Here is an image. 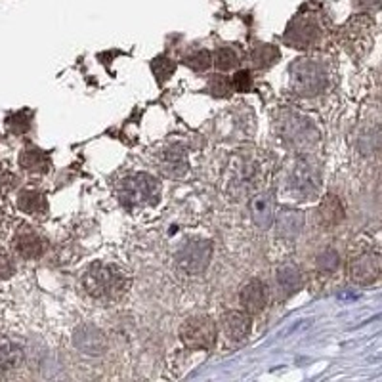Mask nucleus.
I'll return each mask as SVG.
<instances>
[{
	"instance_id": "nucleus-1",
	"label": "nucleus",
	"mask_w": 382,
	"mask_h": 382,
	"mask_svg": "<svg viewBox=\"0 0 382 382\" xmlns=\"http://www.w3.org/2000/svg\"><path fill=\"white\" fill-rule=\"evenodd\" d=\"M83 287L97 300H115L126 289V277L115 265L92 264L83 275Z\"/></svg>"
},
{
	"instance_id": "nucleus-2",
	"label": "nucleus",
	"mask_w": 382,
	"mask_h": 382,
	"mask_svg": "<svg viewBox=\"0 0 382 382\" xmlns=\"http://www.w3.org/2000/svg\"><path fill=\"white\" fill-rule=\"evenodd\" d=\"M161 188L153 176L134 174L124 178L119 186V199L126 207H142L153 205L159 199Z\"/></svg>"
},
{
	"instance_id": "nucleus-3",
	"label": "nucleus",
	"mask_w": 382,
	"mask_h": 382,
	"mask_svg": "<svg viewBox=\"0 0 382 382\" xmlns=\"http://www.w3.org/2000/svg\"><path fill=\"white\" fill-rule=\"evenodd\" d=\"M291 86L300 96H316L323 92L327 86V73L323 65L314 59H302L294 64L291 71Z\"/></svg>"
},
{
	"instance_id": "nucleus-4",
	"label": "nucleus",
	"mask_w": 382,
	"mask_h": 382,
	"mask_svg": "<svg viewBox=\"0 0 382 382\" xmlns=\"http://www.w3.org/2000/svg\"><path fill=\"white\" fill-rule=\"evenodd\" d=\"M319 186H321V176L314 162L306 161V159L294 162V167L289 172V180H287V188L294 197L308 201L314 195H318Z\"/></svg>"
},
{
	"instance_id": "nucleus-5",
	"label": "nucleus",
	"mask_w": 382,
	"mask_h": 382,
	"mask_svg": "<svg viewBox=\"0 0 382 382\" xmlns=\"http://www.w3.org/2000/svg\"><path fill=\"white\" fill-rule=\"evenodd\" d=\"M258 178V169L253 159L234 157L227 167V191L234 197H243L251 193Z\"/></svg>"
},
{
	"instance_id": "nucleus-6",
	"label": "nucleus",
	"mask_w": 382,
	"mask_h": 382,
	"mask_svg": "<svg viewBox=\"0 0 382 382\" xmlns=\"http://www.w3.org/2000/svg\"><path fill=\"white\" fill-rule=\"evenodd\" d=\"M213 256V246L205 239H191L180 246L176 253V264L181 272L189 275H197L207 270L208 262Z\"/></svg>"
},
{
	"instance_id": "nucleus-7",
	"label": "nucleus",
	"mask_w": 382,
	"mask_h": 382,
	"mask_svg": "<svg viewBox=\"0 0 382 382\" xmlns=\"http://www.w3.org/2000/svg\"><path fill=\"white\" fill-rule=\"evenodd\" d=\"M180 337L191 350H210L216 342V325L210 318H191L181 325Z\"/></svg>"
},
{
	"instance_id": "nucleus-8",
	"label": "nucleus",
	"mask_w": 382,
	"mask_h": 382,
	"mask_svg": "<svg viewBox=\"0 0 382 382\" xmlns=\"http://www.w3.org/2000/svg\"><path fill=\"white\" fill-rule=\"evenodd\" d=\"M382 275V256L375 253L362 254L350 264V277L359 283V285H367L373 283Z\"/></svg>"
},
{
	"instance_id": "nucleus-9",
	"label": "nucleus",
	"mask_w": 382,
	"mask_h": 382,
	"mask_svg": "<svg viewBox=\"0 0 382 382\" xmlns=\"http://www.w3.org/2000/svg\"><path fill=\"white\" fill-rule=\"evenodd\" d=\"M285 140L297 148H306L318 140V130L314 129L310 121L302 117H291L285 123Z\"/></svg>"
},
{
	"instance_id": "nucleus-10",
	"label": "nucleus",
	"mask_w": 382,
	"mask_h": 382,
	"mask_svg": "<svg viewBox=\"0 0 382 382\" xmlns=\"http://www.w3.org/2000/svg\"><path fill=\"white\" fill-rule=\"evenodd\" d=\"M222 329L232 342H243L251 333V318L245 311H227L222 318Z\"/></svg>"
},
{
	"instance_id": "nucleus-11",
	"label": "nucleus",
	"mask_w": 382,
	"mask_h": 382,
	"mask_svg": "<svg viewBox=\"0 0 382 382\" xmlns=\"http://www.w3.org/2000/svg\"><path fill=\"white\" fill-rule=\"evenodd\" d=\"M73 342H75V346H77L83 354H90V356L102 354V350L105 348L104 335L97 329H94V327H90V325L78 327V329L75 330Z\"/></svg>"
},
{
	"instance_id": "nucleus-12",
	"label": "nucleus",
	"mask_w": 382,
	"mask_h": 382,
	"mask_svg": "<svg viewBox=\"0 0 382 382\" xmlns=\"http://www.w3.org/2000/svg\"><path fill=\"white\" fill-rule=\"evenodd\" d=\"M23 363V348L8 337H0V375L16 371Z\"/></svg>"
},
{
	"instance_id": "nucleus-13",
	"label": "nucleus",
	"mask_w": 382,
	"mask_h": 382,
	"mask_svg": "<svg viewBox=\"0 0 382 382\" xmlns=\"http://www.w3.org/2000/svg\"><path fill=\"white\" fill-rule=\"evenodd\" d=\"M251 216L262 229H268L273 220V199L270 193H258L251 199Z\"/></svg>"
},
{
	"instance_id": "nucleus-14",
	"label": "nucleus",
	"mask_w": 382,
	"mask_h": 382,
	"mask_svg": "<svg viewBox=\"0 0 382 382\" xmlns=\"http://www.w3.org/2000/svg\"><path fill=\"white\" fill-rule=\"evenodd\" d=\"M265 300H268L265 287L260 281H251L241 291V304H243L246 314H258V311L264 310Z\"/></svg>"
},
{
	"instance_id": "nucleus-15",
	"label": "nucleus",
	"mask_w": 382,
	"mask_h": 382,
	"mask_svg": "<svg viewBox=\"0 0 382 382\" xmlns=\"http://www.w3.org/2000/svg\"><path fill=\"white\" fill-rule=\"evenodd\" d=\"M16 249L23 258H37L44 251V243H42L39 234H35L32 229L25 227L16 237Z\"/></svg>"
},
{
	"instance_id": "nucleus-16",
	"label": "nucleus",
	"mask_w": 382,
	"mask_h": 382,
	"mask_svg": "<svg viewBox=\"0 0 382 382\" xmlns=\"http://www.w3.org/2000/svg\"><path fill=\"white\" fill-rule=\"evenodd\" d=\"M319 39V27L314 21H298L289 32V40L298 48H308Z\"/></svg>"
},
{
	"instance_id": "nucleus-17",
	"label": "nucleus",
	"mask_w": 382,
	"mask_h": 382,
	"mask_svg": "<svg viewBox=\"0 0 382 382\" xmlns=\"http://www.w3.org/2000/svg\"><path fill=\"white\" fill-rule=\"evenodd\" d=\"M302 224H304L302 214L297 213V210H283L275 218L279 235H283V237H297L302 232Z\"/></svg>"
},
{
	"instance_id": "nucleus-18",
	"label": "nucleus",
	"mask_w": 382,
	"mask_h": 382,
	"mask_svg": "<svg viewBox=\"0 0 382 382\" xmlns=\"http://www.w3.org/2000/svg\"><path fill=\"white\" fill-rule=\"evenodd\" d=\"M344 208L342 203L335 195L325 197V201L319 205V220L323 222L325 226H337L338 222H342Z\"/></svg>"
},
{
	"instance_id": "nucleus-19",
	"label": "nucleus",
	"mask_w": 382,
	"mask_h": 382,
	"mask_svg": "<svg viewBox=\"0 0 382 382\" xmlns=\"http://www.w3.org/2000/svg\"><path fill=\"white\" fill-rule=\"evenodd\" d=\"M162 167L165 170L172 176H181L186 170H188V159H186V153L184 149L174 148L165 153L162 157Z\"/></svg>"
},
{
	"instance_id": "nucleus-20",
	"label": "nucleus",
	"mask_w": 382,
	"mask_h": 382,
	"mask_svg": "<svg viewBox=\"0 0 382 382\" xmlns=\"http://www.w3.org/2000/svg\"><path fill=\"white\" fill-rule=\"evenodd\" d=\"M277 283L279 287L283 289V292L287 294H294V292L302 287V275L298 272L297 268H292V265H283V268H279L277 272Z\"/></svg>"
},
{
	"instance_id": "nucleus-21",
	"label": "nucleus",
	"mask_w": 382,
	"mask_h": 382,
	"mask_svg": "<svg viewBox=\"0 0 382 382\" xmlns=\"http://www.w3.org/2000/svg\"><path fill=\"white\" fill-rule=\"evenodd\" d=\"M21 210H25L29 214H40V210L46 208L44 197L37 191H25L20 195V201H18Z\"/></svg>"
},
{
	"instance_id": "nucleus-22",
	"label": "nucleus",
	"mask_w": 382,
	"mask_h": 382,
	"mask_svg": "<svg viewBox=\"0 0 382 382\" xmlns=\"http://www.w3.org/2000/svg\"><path fill=\"white\" fill-rule=\"evenodd\" d=\"M279 58V52L273 48V46L260 44L253 50V61L256 67L264 69V67H270V65L275 64V59Z\"/></svg>"
},
{
	"instance_id": "nucleus-23",
	"label": "nucleus",
	"mask_w": 382,
	"mask_h": 382,
	"mask_svg": "<svg viewBox=\"0 0 382 382\" xmlns=\"http://www.w3.org/2000/svg\"><path fill=\"white\" fill-rule=\"evenodd\" d=\"M20 162L27 170H44V167L48 165V159H46V155H42V151H39V149H25L21 153Z\"/></svg>"
},
{
	"instance_id": "nucleus-24",
	"label": "nucleus",
	"mask_w": 382,
	"mask_h": 382,
	"mask_svg": "<svg viewBox=\"0 0 382 382\" xmlns=\"http://www.w3.org/2000/svg\"><path fill=\"white\" fill-rule=\"evenodd\" d=\"M214 61H216V65H218L220 69L227 71V69H232V67L237 65V61H239V54L235 52L234 48H227L226 46V48H220V50L216 52Z\"/></svg>"
},
{
	"instance_id": "nucleus-25",
	"label": "nucleus",
	"mask_w": 382,
	"mask_h": 382,
	"mask_svg": "<svg viewBox=\"0 0 382 382\" xmlns=\"http://www.w3.org/2000/svg\"><path fill=\"white\" fill-rule=\"evenodd\" d=\"M340 264V256H338L337 251H323V253L318 256V268L321 272H335Z\"/></svg>"
},
{
	"instance_id": "nucleus-26",
	"label": "nucleus",
	"mask_w": 382,
	"mask_h": 382,
	"mask_svg": "<svg viewBox=\"0 0 382 382\" xmlns=\"http://www.w3.org/2000/svg\"><path fill=\"white\" fill-rule=\"evenodd\" d=\"M151 69L155 73V77L162 83V80H167L174 73V64L167 58H157L153 65H151Z\"/></svg>"
},
{
	"instance_id": "nucleus-27",
	"label": "nucleus",
	"mask_w": 382,
	"mask_h": 382,
	"mask_svg": "<svg viewBox=\"0 0 382 382\" xmlns=\"http://www.w3.org/2000/svg\"><path fill=\"white\" fill-rule=\"evenodd\" d=\"M8 129L16 132V134H23L29 130V115H25V111L16 113L13 117L8 119Z\"/></svg>"
},
{
	"instance_id": "nucleus-28",
	"label": "nucleus",
	"mask_w": 382,
	"mask_h": 382,
	"mask_svg": "<svg viewBox=\"0 0 382 382\" xmlns=\"http://www.w3.org/2000/svg\"><path fill=\"white\" fill-rule=\"evenodd\" d=\"M188 64L193 67L195 71H203V69H207L213 64V56L207 52V50H199L197 54H193L191 58H188Z\"/></svg>"
},
{
	"instance_id": "nucleus-29",
	"label": "nucleus",
	"mask_w": 382,
	"mask_h": 382,
	"mask_svg": "<svg viewBox=\"0 0 382 382\" xmlns=\"http://www.w3.org/2000/svg\"><path fill=\"white\" fill-rule=\"evenodd\" d=\"M234 83H235V88L239 92H245L251 88V73L249 71H241L235 75L234 78Z\"/></svg>"
},
{
	"instance_id": "nucleus-30",
	"label": "nucleus",
	"mask_w": 382,
	"mask_h": 382,
	"mask_svg": "<svg viewBox=\"0 0 382 382\" xmlns=\"http://www.w3.org/2000/svg\"><path fill=\"white\" fill-rule=\"evenodd\" d=\"M13 273V262L8 258L6 254L0 253V279L10 277Z\"/></svg>"
},
{
	"instance_id": "nucleus-31",
	"label": "nucleus",
	"mask_w": 382,
	"mask_h": 382,
	"mask_svg": "<svg viewBox=\"0 0 382 382\" xmlns=\"http://www.w3.org/2000/svg\"><path fill=\"white\" fill-rule=\"evenodd\" d=\"M356 4L365 10H378L382 6V0H356Z\"/></svg>"
}]
</instances>
